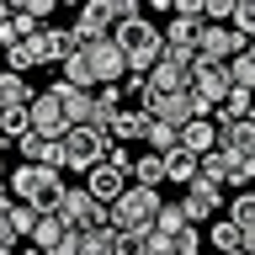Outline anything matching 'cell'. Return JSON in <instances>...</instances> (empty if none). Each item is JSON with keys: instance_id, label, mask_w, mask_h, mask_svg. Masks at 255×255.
Returning <instances> with one entry per match:
<instances>
[{"instance_id": "31", "label": "cell", "mask_w": 255, "mask_h": 255, "mask_svg": "<svg viewBox=\"0 0 255 255\" xmlns=\"http://www.w3.org/2000/svg\"><path fill=\"white\" fill-rule=\"evenodd\" d=\"M170 255H202V229H181V234H170Z\"/></svg>"}, {"instance_id": "38", "label": "cell", "mask_w": 255, "mask_h": 255, "mask_svg": "<svg viewBox=\"0 0 255 255\" xmlns=\"http://www.w3.org/2000/svg\"><path fill=\"white\" fill-rule=\"evenodd\" d=\"M16 255H37V250H32V245H21V250H16Z\"/></svg>"}, {"instance_id": "13", "label": "cell", "mask_w": 255, "mask_h": 255, "mask_svg": "<svg viewBox=\"0 0 255 255\" xmlns=\"http://www.w3.org/2000/svg\"><path fill=\"white\" fill-rule=\"evenodd\" d=\"M27 48L37 53V64H64L80 43H75V32H69V27H43L37 37H27Z\"/></svg>"}, {"instance_id": "18", "label": "cell", "mask_w": 255, "mask_h": 255, "mask_svg": "<svg viewBox=\"0 0 255 255\" xmlns=\"http://www.w3.org/2000/svg\"><path fill=\"white\" fill-rule=\"evenodd\" d=\"M133 186H149V191H159V186H165V154L143 149V154L133 159Z\"/></svg>"}, {"instance_id": "32", "label": "cell", "mask_w": 255, "mask_h": 255, "mask_svg": "<svg viewBox=\"0 0 255 255\" xmlns=\"http://www.w3.org/2000/svg\"><path fill=\"white\" fill-rule=\"evenodd\" d=\"M21 239H16V229H11V202H0V250H16Z\"/></svg>"}, {"instance_id": "23", "label": "cell", "mask_w": 255, "mask_h": 255, "mask_svg": "<svg viewBox=\"0 0 255 255\" xmlns=\"http://www.w3.org/2000/svg\"><path fill=\"white\" fill-rule=\"evenodd\" d=\"M181 229H191L186 213H181V202H165V207H159V218H154V234L170 239V234H181Z\"/></svg>"}, {"instance_id": "7", "label": "cell", "mask_w": 255, "mask_h": 255, "mask_svg": "<svg viewBox=\"0 0 255 255\" xmlns=\"http://www.w3.org/2000/svg\"><path fill=\"white\" fill-rule=\"evenodd\" d=\"M27 128L37 133V138H48V143H64L69 123H64V107H59V96H53V91H37L27 101Z\"/></svg>"}, {"instance_id": "36", "label": "cell", "mask_w": 255, "mask_h": 255, "mask_svg": "<svg viewBox=\"0 0 255 255\" xmlns=\"http://www.w3.org/2000/svg\"><path fill=\"white\" fill-rule=\"evenodd\" d=\"M11 16H16V5H11V0H0V27H5Z\"/></svg>"}, {"instance_id": "15", "label": "cell", "mask_w": 255, "mask_h": 255, "mask_svg": "<svg viewBox=\"0 0 255 255\" xmlns=\"http://www.w3.org/2000/svg\"><path fill=\"white\" fill-rule=\"evenodd\" d=\"M218 149H223L229 159H255V117L218 128Z\"/></svg>"}, {"instance_id": "41", "label": "cell", "mask_w": 255, "mask_h": 255, "mask_svg": "<svg viewBox=\"0 0 255 255\" xmlns=\"http://www.w3.org/2000/svg\"><path fill=\"white\" fill-rule=\"evenodd\" d=\"M250 191H255V186H250Z\"/></svg>"}, {"instance_id": "14", "label": "cell", "mask_w": 255, "mask_h": 255, "mask_svg": "<svg viewBox=\"0 0 255 255\" xmlns=\"http://www.w3.org/2000/svg\"><path fill=\"white\" fill-rule=\"evenodd\" d=\"M48 91L59 96V107H64V123L69 128H91V112H96V91H75V85H48Z\"/></svg>"}, {"instance_id": "33", "label": "cell", "mask_w": 255, "mask_h": 255, "mask_svg": "<svg viewBox=\"0 0 255 255\" xmlns=\"http://www.w3.org/2000/svg\"><path fill=\"white\" fill-rule=\"evenodd\" d=\"M21 11H27V16H37V21L48 27V16H53V0H21Z\"/></svg>"}, {"instance_id": "21", "label": "cell", "mask_w": 255, "mask_h": 255, "mask_svg": "<svg viewBox=\"0 0 255 255\" xmlns=\"http://www.w3.org/2000/svg\"><path fill=\"white\" fill-rule=\"evenodd\" d=\"M165 181H175V186H191V181H197V154H186V149H170V154H165Z\"/></svg>"}, {"instance_id": "9", "label": "cell", "mask_w": 255, "mask_h": 255, "mask_svg": "<svg viewBox=\"0 0 255 255\" xmlns=\"http://www.w3.org/2000/svg\"><path fill=\"white\" fill-rule=\"evenodd\" d=\"M245 48H250V43H245L234 27H202V37H197V59H202V64H234Z\"/></svg>"}, {"instance_id": "2", "label": "cell", "mask_w": 255, "mask_h": 255, "mask_svg": "<svg viewBox=\"0 0 255 255\" xmlns=\"http://www.w3.org/2000/svg\"><path fill=\"white\" fill-rule=\"evenodd\" d=\"M159 191H149V186H128L117 202L107 207V223L117 229V234H133V239H143V234H154V218H159Z\"/></svg>"}, {"instance_id": "20", "label": "cell", "mask_w": 255, "mask_h": 255, "mask_svg": "<svg viewBox=\"0 0 255 255\" xmlns=\"http://www.w3.org/2000/svg\"><path fill=\"white\" fill-rule=\"evenodd\" d=\"M59 69H64V75H59L64 85H75V91H96V75H91V64H85V53H80V48L59 64Z\"/></svg>"}, {"instance_id": "11", "label": "cell", "mask_w": 255, "mask_h": 255, "mask_svg": "<svg viewBox=\"0 0 255 255\" xmlns=\"http://www.w3.org/2000/svg\"><path fill=\"white\" fill-rule=\"evenodd\" d=\"M223 207V191L218 186H207V181H191L186 197H181V213H186L191 229H202V223H213V213Z\"/></svg>"}, {"instance_id": "5", "label": "cell", "mask_w": 255, "mask_h": 255, "mask_svg": "<svg viewBox=\"0 0 255 255\" xmlns=\"http://www.w3.org/2000/svg\"><path fill=\"white\" fill-rule=\"evenodd\" d=\"M107 154H112L107 133H96V128H69L64 133V170H96V165H107Z\"/></svg>"}, {"instance_id": "30", "label": "cell", "mask_w": 255, "mask_h": 255, "mask_svg": "<svg viewBox=\"0 0 255 255\" xmlns=\"http://www.w3.org/2000/svg\"><path fill=\"white\" fill-rule=\"evenodd\" d=\"M5 69H11V75H21V80H27V69H37V53H32L27 43H16L11 53H5Z\"/></svg>"}, {"instance_id": "40", "label": "cell", "mask_w": 255, "mask_h": 255, "mask_svg": "<svg viewBox=\"0 0 255 255\" xmlns=\"http://www.w3.org/2000/svg\"><path fill=\"white\" fill-rule=\"evenodd\" d=\"M0 255H16V250H0Z\"/></svg>"}, {"instance_id": "12", "label": "cell", "mask_w": 255, "mask_h": 255, "mask_svg": "<svg viewBox=\"0 0 255 255\" xmlns=\"http://www.w3.org/2000/svg\"><path fill=\"white\" fill-rule=\"evenodd\" d=\"M128 186H133V181H128V170H117L112 159H107V165H96V170H85V191H91L101 207H112Z\"/></svg>"}, {"instance_id": "3", "label": "cell", "mask_w": 255, "mask_h": 255, "mask_svg": "<svg viewBox=\"0 0 255 255\" xmlns=\"http://www.w3.org/2000/svg\"><path fill=\"white\" fill-rule=\"evenodd\" d=\"M112 43L123 48V64H128V75H149L159 64V53H165V32L154 27V21H128V27L112 32Z\"/></svg>"}, {"instance_id": "8", "label": "cell", "mask_w": 255, "mask_h": 255, "mask_svg": "<svg viewBox=\"0 0 255 255\" xmlns=\"http://www.w3.org/2000/svg\"><path fill=\"white\" fill-rule=\"evenodd\" d=\"M80 53H85V64H91V75H96V91H101V85H123V80H128L123 48L112 43V37H101V43H85Z\"/></svg>"}, {"instance_id": "35", "label": "cell", "mask_w": 255, "mask_h": 255, "mask_svg": "<svg viewBox=\"0 0 255 255\" xmlns=\"http://www.w3.org/2000/svg\"><path fill=\"white\" fill-rule=\"evenodd\" d=\"M48 255H80V234H64V239H59V245H53Z\"/></svg>"}, {"instance_id": "1", "label": "cell", "mask_w": 255, "mask_h": 255, "mask_svg": "<svg viewBox=\"0 0 255 255\" xmlns=\"http://www.w3.org/2000/svg\"><path fill=\"white\" fill-rule=\"evenodd\" d=\"M5 191H11V202H27L37 207V213H59L64 202V175L59 170H43V165H16L11 175H5Z\"/></svg>"}, {"instance_id": "4", "label": "cell", "mask_w": 255, "mask_h": 255, "mask_svg": "<svg viewBox=\"0 0 255 255\" xmlns=\"http://www.w3.org/2000/svg\"><path fill=\"white\" fill-rule=\"evenodd\" d=\"M229 91H234L229 64H197V69H191V107H197V117H213Z\"/></svg>"}, {"instance_id": "27", "label": "cell", "mask_w": 255, "mask_h": 255, "mask_svg": "<svg viewBox=\"0 0 255 255\" xmlns=\"http://www.w3.org/2000/svg\"><path fill=\"white\" fill-rule=\"evenodd\" d=\"M229 27L245 37V43H255V0H234V21Z\"/></svg>"}, {"instance_id": "29", "label": "cell", "mask_w": 255, "mask_h": 255, "mask_svg": "<svg viewBox=\"0 0 255 255\" xmlns=\"http://www.w3.org/2000/svg\"><path fill=\"white\" fill-rule=\"evenodd\" d=\"M112 223L107 229H91V234H80V255H112Z\"/></svg>"}, {"instance_id": "22", "label": "cell", "mask_w": 255, "mask_h": 255, "mask_svg": "<svg viewBox=\"0 0 255 255\" xmlns=\"http://www.w3.org/2000/svg\"><path fill=\"white\" fill-rule=\"evenodd\" d=\"M202 37V21H191V16H170V27H165V48H197Z\"/></svg>"}, {"instance_id": "25", "label": "cell", "mask_w": 255, "mask_h": 255, "mask_svg": "<svg viewBox=\"0 0 255 255\" xmlns=\"http://www.w3.org/2000/svg\"><path fill=\"white\" fill-rule=\"evenodd\" d=\"M229 223L234 229H255V191H239L234 202H229Z\"/></svg>"}, {"instance_id": "28", "label": "cell", "mask_w": 255, "mask_h": 255, "mask_svg": "<svg viewBox=\"0 0 255 255\" xmlns=\"http://www.w3.org/2000/svg\"><path fill=\"white\" fill-rule=\"evenodd\" d=\"M229 80H234V91H250L255 96V59H250V53H239V59L229 64Z\"/></svg>"}, {"instance_id": "17", "label": "cell", "mask_w": 255, "mask_h": 255, "mask_svg": "<svg viewBox=\"0 0 255 255\" xmlns=\"http://www.w3.org/2000/svg\"><path fill=\"white\" fill-rule=\"evenodd\" d=\"M149 128H154V117L138 107H123V117L112 123V138L117 143H149Z\"/></svg>"}, {"instance_id": "34", "label": "cell", "mask_w": 255, "mask_h": 255, "mask_svg": "<svg viewBox=\"0 0 255 255\" xmlns=\"http://www.w3.org/2000/svg\"><path fill=\"white\" fill-rule=\"evenodd\" d=\"M143 91H149V75H128L123 80V96H138V101H143Z\"/></svg>"}, {"instance_id": "39", "label": "cell", "mask_w": 255, "mask_h": 255, "mask_svg": "<svg viewBox=\"0 0 255 255\" xmlns=\"http://www.w3.org/2000/svg\"><path fill=\"white\" fill-rule=\"evenodd\" d=\"M245 53H250V59H255V43H250V48H245Z\"/></svg>"}, {"instance_id": "24", "label": "cell", "mask_w": 255, "mask_h": 255, "mask_svg": "<svg viewBox=\"0 0 255 255\" xmlns=\"http://www.w3.org/2000/svg\"><path fill=\"white\" fill-rule=\"evenodd\" d=\"M37 218H43L37 207H27V202H11V229H16V239H21V245L32 239V229H37Z\"/></svg>"}, {"instance_id": "37", "label": "cell", "mask_w": 255, "mask_h": 255, "mask_svg": "<svg viewBox=\"0 0 255 255\" xmlns=\"http://www.w3.org/2000/svg\"><path fill=\"white\" fill-rule=\"evenodd\" d=\"M0 202H11V191H5V175H0Z\"/></svg>"}, {"instance_id": "10", "label": "cell", "mask_w": 255, "mask_h": 255, "mask_svg": "<svg viewBox=\"0 0 255 255\" xmlns=\"http://www.w3.org/2000/svg\"><path fill=\"white\" fill-rule=\"evenodd\" d=\"M69 32H75V43H80V48H85V43H101V37H112V32H117V21H112V5H107V0H85Z\"/></svg>"}, {"instance_id": "26", "label": "cell", "mask_w": 255, "mask_h": 255, "mask_svg": "<svg viewBox=\"0 0 255 255\" xmlns=\"http://www.w3.org/2000/svg\"><path fill=\"white\" fill-rule=\"evenodd\" d=\"M213 250L218 255H239V229L229 218H213Z\"/></svg>"}, {"instance_id": "16", "label": "cell", "mask_w": 255, "mask_h": 255, "mask_svg": "<svg viewBox=\"0 0 255 255\" xmlns=\"http://www.w3.org/2000/svg\"><path fill=\"white\" fill-rule=\"evenodd\" d=\"M181 149H186V154H213V149H218V123H213V117H191L186 128H181Z\"/></svg>"}, {"instance_id": "19", "label": "cell", "mask_w": 255, "mask_h": 255, "mask_svg": "<svg viewBox=\"0 0 255 255\" xmlns=\"http://www.w3.org/2000/svg\"><path fill=\"white\" fill-rule=\"evenodd\" d=\"M64 234H69V229L59 223V213H43V218H37V229H32V239H27V245H32L37 255H48V250H53V245H59Z\"/></svg>"}, {"instance_id": "6", "label": "cell", "mask_w": 255, "mask_h": 255, "mask_svg": "<svg viewBox=\"0 0 255 255\" xmlns=\"http://www.w3.org/2000/svg\"><path fill=\"white\" fill-rule=\"evenodd\" d=\"M59 223L69 229V234H91V229H107V207L96 202L85 186H69L59 202Z\"/></svg>"}]
</instances>
